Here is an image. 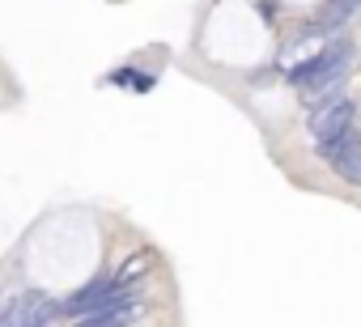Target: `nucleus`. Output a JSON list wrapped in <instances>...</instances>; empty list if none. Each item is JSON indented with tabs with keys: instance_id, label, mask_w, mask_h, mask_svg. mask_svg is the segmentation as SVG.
Here are the masks:
<instances>
[{
	"instance_id": "nucleus-1",
	"label": "nucleus",
	"mask_w": 361,
	"mask_h": 327,
	"mask_svg": "<svg viewBox=\"0 0 361 327\" xmlns=\"http://www.w3.org/2000/svg\"><path fill=\"white\" fill-rule=\"evenodd\" d=\"M353 64H357V43H353L348 35H336L323 51H314L310 60L293 64V68L285 73V81L298 90L302 106H306V111H314V106H323L331 94H340V90H344V77H348V68H353Z\"/></svg>"
},
{
	"instance_id": "nucleus-2",
	"label": "nucleus",
	"mask_w": 361,
	"mask_h": 327,
	"mask_svg": "<svg viewBox=\"0 0 361 327\" xmlns=\"http://www.w3.org/2000/svg\"><path fill=\"white\" fill-rule=\"evenodd\" d=\"M357 128V102L340 90V94H331L323 106H314L310 111V119H306V132H310V144L314 149H327V144H336L340 136H348Z\"/></svg>"
},
{
	"instance_id": "nucleus-3",
	"label": "nucleus",
	"mask_w": 361,
	"mask_h": 327,
	"mask_svg": "<svg viewBox=\"0 0 361 327\" xmlns=\"http://www.w3.org/2000/svg\"><path fill=\"white\" fill-rule=\"evenodd\" d=\"M64 314V302L43 293V289H26L13 302L0 306V327H51Z\"/></svg>"
},
{
	"instance_id": "nucleus-4",
	"label": "nucleus",
	"mask_w": 361,
	"mask_h": 327,
	"mask_svg": "<svg viewBox=\"0 0 361 327\" xmlns=\"http://www.w3.org/2000/svg\"><path fill=\"white\" fill-rule=\"evenodd\" d=\"M336 35H344V30H327L319 18H310V22H302L289 39H285V47H281V56H276V68L281 73H289L293 64H302V60H310L314 51H323Z\"/></svg>"
},
{
	"instance_id": "nucleus-5",
	"label": "nucleus",
	"mask_w": 361,
	"mask_h": 327,
	"mask_svg": "<svg viewBox=\"0 0 361 327\" xmlns=\"http://www.w3.org/2000/svg\"><path fill=\"white\" fill-rule=\"evenodd\" d=\"M319 153V161L340 179V183H348V187H361V128H353L348 136H340L336 144H327V149H314Z\"/></svg>"
},
{
	"instance_id": "nucleus-6",
	"label": "nucleus",
	"mask_w": 361,
	"mask_h": 327,
	"mask_svg": "<svg viewBox=\"0 0 361 327\" xmlns=\"http://www.w3.org/2000/svg\"><path fill=\"white\" fill-rule=\"evenodd\" d=\"M140 310H145V293H140V289H132L119 306L98 310V314H85L77 327H132V323L140 319Z\"/></svg>"
},
{
	"instance_id": "nucleus-7",
	"label": "nucleus",
	"mask_w": 361,
	"mask_h": 327,
	"mask_svg": "<svg viewBox=\"0 0 361 327\" xmlns=\"http://www.w3.org/2000/svg\"><path fill=\"white\" fill-rule=\"evenodd\" d=\"M357 13H361V0H327V5H323L314 18H319L327 30H344Z\"/></svg>"
}]
</instances>
